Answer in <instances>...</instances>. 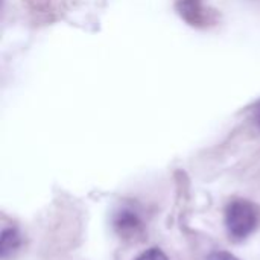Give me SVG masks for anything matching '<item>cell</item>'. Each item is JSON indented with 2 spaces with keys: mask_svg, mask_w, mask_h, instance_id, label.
Returning a JSON list of instances; mask_svg holds the SVG:
<instances>
[{
  "mask_svg": "<svg viewBox=\"0 0 260 260\" xmlns=\"http://www.w3.org/2000/svg\"><path fill=\"white\" fill-rule=\"evenodd\" d=\"M257 225V210L247 200H235L225 209V227L233 241L248 238Z\"/></svg>",
  "mask_w": 260,
  "mask_h": 260,
  "instance_id": "obj_1",
  "label": "cell"
},
{
  "mask_svg": "<svg viewBox=\"0 0 260 260\" xmlns=\"http://www.w3.org/2000/svg\"><path fill=\"white\" fill-rule=\"evenodd\" d=\"M142 227V221L137 216L136 212L129 209H122L120 212L116 213L114 216V229L122 235V236H131L136 235Z\"/></svg>",
  "mask_w": 260,
  "mask_h": 260,
  "instance_id": "obj_2",
  "label": "cell"
},
{
  "mask_svg": "<svg viewBox=\"0 0 260 260\" xmlns=\"http://www.w3.org/2000/svg\"><path fill=\"white\" fill-rule=\"evenodd\" d=\"M21 244V236L15 229H5L2 232L0 238V254L2 259H6L9 254H12Z\"/></svg>",
  "mask_w": 260,
  "mask_h": 260,
  "instance_id": "obj_3",
  "label": "cell"
},
{
  "mask_svg": "<svg viewBox=\"0 0 260 260\" xmlns=\"http://www.w3.org/2000/svg\"><path fill=\"white\" fill-rule=\"evenodd\" d=\"M136 260H168V256L160 248H149Z\"/></svg>",
  "mask_w": 260,
  "mask_h": 260,
  "instance_id": "obj_4",
  "label": "cell"
},
{
  "mask_svg": "<svg viewBox=\"0 0 260 260\" xmlns=\"http://www.w3.org/2000/svg\"><path fill=\"white\" fill-rule=\"evenodd\" d=\"M206 260H239L238 257H235L232 253L227 251H215L212 254H209V257Z\"/></svg>",
  "mask_w": 260,
  "mask_h": 260,
  "instance_id": "obj_5",
  "label": "cell"
},
{
  "mask_svg": "<svg viewBox=\"0 0 260 260\" xmlns=\"http://www.w3.org/2000/svg\"><path fill=\"white\" fill-rule=\"evenodd\" d=\"M254 119H256L257 126L260 128V102L256 105V108H254Z\"/></svg>",
  "mask_w": 260,
  "mask_h": 260,
  "instance_id": "obj_6",
  "label": "cell"
}]
</instances>
